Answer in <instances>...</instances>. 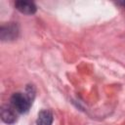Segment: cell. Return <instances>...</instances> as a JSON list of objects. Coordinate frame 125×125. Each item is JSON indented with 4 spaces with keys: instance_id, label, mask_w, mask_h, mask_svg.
<instances>
[{
    "instance_id": "6da1fadb",
    "label": "cell",
    "mask_w": 125,
    "mask_h": 125,
    "mask_svg": "<svg viewBox=\"0 0 125 125\" xmlns=\"http://www.w3.org/2000/svg\"><path fill=\"white\" fill-rule=\"evenodd\" d=\"M35 97V90L32 85L26 87L25 93H15L11 97V105L20 113H25L29 110Z\"/></svg>"
},
{
    "instance_id": "7a4b0ae2",
    "label": "cell",
    "mask_w": 125,
    "mask_h": 125,
    "mask_svg": "<svg viewBox=\"0 0 125 125\" xmlns=\"http://www.w3.org/2000/svg\"><path fill=\"white\" fill-rule=\"evenodd\" d=\"M19 34V27L15 22H9L4 24L0 28V38L3 41L7 40H14L18 37Z\"/></svg>"
},
{
    "instance_id": "3957f363",
    "label": "cell",
    "mask_w": 125,
    "mask_h": 125,
    "mask_svg": "<svg viewBox=\"0 0 125 125\" xmlns=\"http://www.w3.org/2000/svg\"><path fill=\"white\" fill-rule=\"evenodd\" d=\"M15 7L18 11H20L24 15H33L37 11L36 5L30 1H23V0L17 1L15 2Z\"/></svg>"
},
{
    "instance_id": "277c9868",
    "label": "cell",
    "mask_w": 125,
    "mask_h": 125,
    "mask_svg": "<svg viewBox=\"0 0 125 125\" xmlns=\"http://www.w3.org/2000/svg\"><path fill=\"white\" fill-rule=\"evenodd\" d=\"M16 109L12 105H4L1 109V119L7 124H14L17 121Z\"/></svg>"
},
{
    "instance_id": "5b68a950",
    "label": "cell",
    "mask_w": 125,
    "mask_h": 125,
    "mask_svg": "<svg viewBox=\"0 0 125 125\" xmlns=\"http://www.w3.org/2000/svg\"><path fill=\"white\" fill-rule=\"evenodd\" d=\"M54 120V116L52 111L49 109H42L39 111L36 119L37 125H52Z\"/></svg>"
},
{
    "instance_id": "8992f818",
    "label": "cell",
    "mask_w": 125,
    "mask_h": 125,
    "mask_svg": "<svg viewBox=\"0 0 125 125\" xmlns=\"http://www.w3.org/2000/svg\"><path fill=\"white\" fill-rule=\"evenodd\" d=\"M121 4H122L123 6H125V1H124V2H121Z\"/></svg>"
}]
</instances>
